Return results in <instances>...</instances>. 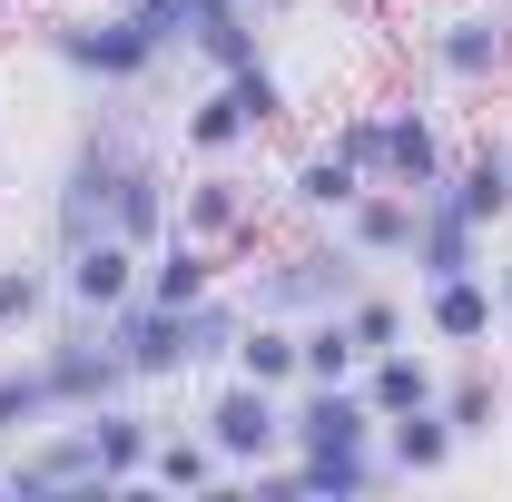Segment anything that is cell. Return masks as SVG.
I'll use <instances>...</instances> for the list:
<instances>
[{"label":"cell","mask_w":512,"mask_h":502,"mask_svg":"<svg viewBox=\"0 0 512 502\" xmlns=\"http://www.w3.org/2000/svg\"><path fill=\"white\" fill-rule=\"evenodd\" d=\"M30 40H40V60L60 69L69 89H89V99H128V89H148V79L168 69V50L138 30L128 0H60Z\"/></svg>","instance_id":"6da1fadb"},{"label":"cell","mask_w":512,"mask_h":502,"mask_svg":"<svg viewBox=\"0 0 512 502\" xmlns=\"http://www.w3.org/2000/svg\"><path fill=\"white\" fill-rule=\"evenodd\" d=\"M365 276H375V266L345 247L335 227H306L296 247H256L247 266H237V296H247L256 315H286V325H306V315L345 306Z\"/></svg>","instance_id":"7a4b0ae2"},{"label":"cell","mask_w":512,"mask_h":502,"mask_svg":"<svg viewBox=\"0 0 512 502\" xmlns=\"http://www.w3.org/2000/svg\"><path fill=\"white\" fill-rule=\"evenodd\" d=\"M128 158H138V119L128 109H99V119L69 128L60 178H50V247H79V237L109 227V197H119Z\"/></svg>","instance_id":"3957f363"},{"label":"cell","mask_w":512,"mask_h":502,"mask_svg":"<svg viewBox=\"0 0 512 502\" xmlns=\"http://www.w3.org/2000/svg\"><path fill=\"white\" fill-rule=\"evenodd\" d=\"M128 10H138V30H148L168 60H197L207 79L266 60V10H256V0H128Z\"/></svg>","instance_id":"277c9868"},{"label":"cell","mask_w":512,"mask_h":502,"mask_svg":"<svg viewBox=\"0 0 512 502\" xmlns=\"http://www.w3.org/2000/svg\"><path fill=\"white\" fill-rule=\"evenodd\" d=\"M414 50H424V69H434V89L483 99V89L512 79V10L503 0H444V10L414 30Z\"/></svg>","instance_id":"5b68a950"},{"label":"cell","mask_w":512,"mask_h":502,"mask_svg":"<svg viewBox=\"0 0 512 502\" xmlns=\"http://www.w3.org/2000/svg\"><path fill=\"white\" fill-rule=\"evenodd\" d=\"M0 483H10V502H109L99 443H89L79 414H50L40 434L0 443Z\"/></svg>","instance_id":"8992f818"},{"label":"cell","mask_w":512,"mask_h":502,"mask_svg":"<svg viewBox=\"0 0 512 502\" xmlns=\"http://www.w3.org/2000/svg\"><path fill=\"white\" fill-rule=\"evenodd\" d=\"M40 365H50V384H60V404L69 414H89V404H109V394H138L128 384V355H119V335H109V315H79V306H60L40 335Z\"/></svg>","instance_id":"52a82bcc"},{"label":"cell","mask_w":512,"mask_h":502,"mask_svg":"<svg viewBox=\"0 0 512 502\" xmlns=\"http://www.w3.org/2000/svg\"><path fill=\"white\" fill-rule=\"evenodd\" d=\"M197 434L217 443L227 473H256V463L286 453V394H276V384H247V375H207V394H197Z\"/></svg>","instance_id":"ba28073f"},{"label":"cell","mask_w":512,"mask_h":502,"mask_svg":"<svg viewBox=\"0 0 512 502\" xmlns=\"http://www.w3.org/2000/svg\"><path fill=\"white\" fill-rule=\"evenodd\" d=\"M266 207H276V188H256L237 158H207V168H188V178H178V227H188V237H207V247H227L237 266L256 256Z\"/></svg>","instance_id":"9c48e42d"},{"label":"cell","mask_w":512,"mask_h":502,"mask_svg":"<svg viewBox=\"0 0 512 502\" xmlns=\"http://www.w3.org/2000/svg\"><path fill=\"white\" fill-rule=\"evenodd\" d=\"M384 443V414L365 404V384H296L286 394V453L316 463V453H365Z\"/></svg>","instance_id":"30bf717a"},{"label":"cell","mask_w":512,"mask_h":502,"mask_svg":"<svg viewBox=\"0 0 512 502\" xmlns=\"http://www.w3.org/2000/svg\"><path fill=\"white\" fill-rule=\"evenodd\" d=\"M384 188H404V197H434L453 178V128H444V109L434 99H384V168H375Z\"/></svg>","instance_id":"8fae6325"},{"label":"cell","mask_w":512,"mask_h":502,"mask_svg":"<svg viewBox=\"0 0 512 502\" xmlns=\"http://www.w3.org/2000/svg\"><path fill=\"white\" fill-rule=\"evenodd\" d=\"M414 335H424L434 355H493V335H503L493 276L473 266V276H434V286H414Z\"/></svg>","instance_id":"7c38bea8"},{"label":"cell","mask_w":512,"mask_h":502,"mask_svg":"<svg viewBox=\"0 0 512 502\" xmlns=\"http://www.w3.org/2000/svg\"><path fill=\"white\" fill-rule=\"evenodd\" d=\"M109 335H119V355H128V384H138V394H168V384H188V306L128 296V306L109 315Z\"/></svg>","instance_id":"4fadbf2b"},{"label":"cell","mask_w":512,"mask_h":502,"mask_svg":"<svg viewBox=\"0 0 512 502\" xmlns=\"http://www.w3.org/2000/svg\"><path fill=\"white\" fill-rule=\"evenodd\" d=\"M138 276H148V256L128 247V237H79V247H60V306L79 315H119L128 296H138Z\"/></svg>","instance_id":"5bb4252c"},{"label":"cell","mask_w":512,"mask_h":502,"mask_svg":"<svg viewBox=\"0 0 512 502\" xmlns=\"http://www.w3.org/2000/svg\"><path fill=\"white\" fill-rule=\"evenodd\" d=\"M79 424H89V443H99L109 493H148V453H158V434H168V414H148V394H109V404H89Z\"/></svg>","instance_id":"9a60e30c"},{"label":"cell","mask_w":512,"mask_h":502,"mask_svg":"<svg viewBox=\"0 0 512 502\" xmlns=\"http://www.w3.org/2000/svg\"><path fill=\"white\" fill-rule=\"evenodd\" d=\"M473 266H493V237H483L444 188L414 197V247H404V276H414V286H434V276H473Z\"/></svg>","instance_id":"2e32d148"},{"label":"cell","mask_w":512,"mask_h":502,"mask_svg":"<svg viewBox=\"0 0 512 502\" xmlns=\"http://www.w3.org/2000/svg\"><path fill=\"white\" fill-rule=\"evenodd\" d=\"M168 227H178V168H168V148H158V138H138L119 197H109V237H128V247L148 256Z\"/></svg>","instance_id":"e0dca14e"},{"label":"cell","mask_w":512,"mask_h":502,"mask_svg":"<svg viewBox=\"0 0 512 502\" xmlns=\"http://www.w3.org/2000/svg\"><path fill=\"white\" fill-rule=\"evenodd\" d=\"M444 197L483 227V237H503L512 227V138H453V178H444Z\"/></svg>","instance_id":"ac0fdd59"},{"label":"cell","mask_w":512,"mask_h":502,"mask_svg":"<svg viewBox=\"0 0 512 502\" xmlns=\"http://www.w3.org/2000/svg\"><path fill=\"white\" fill-rule=\"evenodd\" d=\"M335 237L365 256L375 276H404V247H414V197L384 188V178H365V188H355V207L335 217Z\"/></svg>","instance_id":"d6986e66"},{"label":"cell","mask_w":512,"mask_h":502,"mask_svg":"<svg viewBox=\"0 0 512 502\" xmlns=\"http://www.w3.org/2000/svg\"><path fill=\"white\" fill-rule=\"evenodd\" d=\"M237 276V256L207 247V237H188V227H168L158 247H148V276H138V296H158V306H197V296H217Z\"/></svg>","instance_id":"ffe728a7"},{"label":"cell","mask_w":512,"mask_h":502,"mask_svg":"<svg viewBox=\"0 0 512 502\" xmlns=\"http://www.w3.org/2000/svg\"><path fill=\"white\" fill-rule=\"evenodd\" d=\"M434 404H444V424L463 443H493L512 424V384H503L493 355H444V394H434Z\"/></svg>","instance_id":"44dd1931"},{"label":"cell","mask_w":512,"mask_h":502,"mask_svg":"<svg viewBox=\"0 0 512 502\" xmlns=\"http://www.w3.org/2000/svg\"><path fill=\"white\" fill-rule=\"evenodd\" d=\"M355 188H365V168H345V158L316 138V148H296V168L276 178V207H286L296 227H335V217L355 207Z\"/></svg>","instance_id":"7402d4cb"},{"label":"cell","mask_w":512,"mask_h":502,"mask_svg":"<svg viewBox=\"0 0 512 502\" xmlns=\"http://www.w3.org/2000/svg\"><path fill=\"white\" fill-rule=\"evenodd\" d=\"M384 463H394V483H444L453 463H463V434L444 424V404L384 414Z\"/></svg>","instance_id":"603a6c76"},{"label":"cell","mask_w":512,"mask_h":502,"mask_svg":"<svg viewBox=\"0 0 512 502\" xmlns=\"http://www.w3.org/2000/svg\"><path fill=\"white\" fill-rule=\"evenodd\" d=\"M365 404L375 414H414V404H434L444 394V355L424 345V335H404V345H384V355H365Z\"/></svg>","instance_id":"cb8c5ba5"},{"label":"cell","mask_w":512,"mask_h":502,"mask_svg":"<svg viewBox=\"0 0 512 502\" xmlns=\"http://www.w3.org/2000/svg\"><path fill=\"white\" fill-rule=\"evenodd\" d=\"M247 148H256L247 109L227 99V79H207L188 109H178V158H188V168H207V158H247Z\"/></svg>","instance_id":"d4e9b609"},{"label":"cell","mask_w":512,"mask_h":502,"mask_svg":"<svg viewBox=\"0 0 512 502\" xmlns=\"http://www.w3.org/2000/svg\"><path fill=\"white\" fill-rule=\"evenodd\" d=\"M237 335H247V296H237V276H227L217 296L188 306V384L227 375V365H237Z\"/></svg>","instance_id":"484cf974"},{"label":"cell","mask_w":512,"mask_h":502,"mask_svg":"<svg viewBox=\"0 0 512 502\" xmlns=\"http://www.w3.org/2000/svg\"><path fill=\"white\" fill-rule=\"evenodd\" d=\"M60 315V256H0V335H40Z\"/></svg>","instance_id":"4316f807"},{"label":"cell","mask_w":512,"mask_h":502,"mask_svg":"<svg viewBox=\"0 0 512 502\" xmlns=\"http://www.w3.org/2000/svg\"><path fill=\"white\" fill-rule=\"evenodd\" d=\"M50 414H69L60 384H50V365H40V345H20V355H0V443L40 434Z\"/></svg>","instance_id":"83f0119b"},{"label":"cell","mask_w":512,"mask_h":502,"mask_svg":"<svg viewBox=\"0 0 512 502\" xmlns=\"http://www.w3.org/2000/svg\"><path fill=\"white\" fill-rule=\"evenodd\" d=\"M217 483H227V463H217V443L197 434V414L188 424H168V434H158V453H148V493H217Z\"/></svg>","instance_id":"f1b7e54d"},{"label":"cell","mask_w":512,"mask_h":502,"mask_svg":"<svg viewBox=\"0 0 512 502\" xmlns=\"http://www.w3.org/2000/svg\"><path fill=\"white\" fill-rule=\"evenodd\" d=\"M365 493H394V463H384V443L296 463V502H365Z\"/></svg>","instance_id":"f546056e"},{"label":"cell","mask_w":512,"mask_h":502,"mask_svg":"<svg viewBox=\"0 0 512 502\" xmlns=\"http://www.w3.org/2000/svg\"><path fill=\"white\" fill-rule=\"evenodd\" d=\"M227 375H247V384H276V394H296V384H306L296 325H286V315H256V306H247V335H237V365H227Z\"/></svg>","instance_id":"4dcf8cb0"},{"label":"cell","mask_w":512,"mask_h":502,"mask_svg":"<svg viewBox=\"0 0 512 502\" xmlns=\"http://www.w3.org/2000/svg\"><path fill=\"white\" fill-rule=\"evenodd\" d=\"M296 355H306V384H355V375H365V345H355L345 306L306 315V325H296Z\"/></svg>","instance_id":"1f68e13d"},{"label":"cell","mask_w":512,"mask_h":502,"mask_svg":"<svg viewBox=\"0 0 512 502\" xmlns=\"http://www.w3.org/2000/svg\"><path fill=\"white\" fill-rule=\"evenodd\" d=\"M227 99L247 109V128H256V138H276V128L296 119V89H286V69H276V60H247V69H227Z\"/></svg>","instance_id":"d6a6232c"},{"label":"cell","mask_w":512,"mask_h":502,"mask_svg":"<svg viewBox=\"0 0 512 502\" xmlns=\"http://www.w3.org/2000/svg\"><path fill=\"white\" fill-rule=\"evenodd\" d=\"M345 325H355V345H365V355H384V345H404V335H414V306H404L384 276H365V286L345 296Z\"/></svg>","instance_id":"836d02e7"},{"label":"cell","mask_w":512,"mask_h":502,"mask_svg":"<svg viewBox=\"0 0 512 502\" xmlns=\"http://www.w3.org/2000/svg\"><path fill=\"white\" fill-rule=\"evenodd\" d=\"M325 148H335L345 168H365V178H375V168H384V99H365V109H335Z\"/></svg>","instance_id":"e575fe53"},{"label":"cell","mask_w":512,"mask_h":502,"mask_svg":"<svg viewBox=\"0 0 512 502\" xmlns=\"http://www.w3.org/2000/svg\"><path fill=\"white\" fill-rule=\"evenodd\" d=\"M483 276H493V306H503V335H512V237L493 247V266H483Z\"/></svg>","instance_id":"d590c367"},{"label":"cell","mask_w":512,"mask_h":502,"mask_svg":"<svg viewBox=\"0 0 512 502\" xmlns=\"http://www.w3.org/2000/svg\"><path fill=\"white\" fill-rule=\"evenodd\" d=\"M10 20H20V0H0V40H10Z\"/></svg>","instance_id":"8d00e7d4"},{"label":"cell","mask_w":512,"mask_h":502,"mask_svg":"<svg viewBox=\"0 0 512 502\" xmlns=\"http://www.w3.org/2000/svg\"><path fill=\"white\" fill-rule=\"evenodd\" d=\"M256 10H266V20H276V10H296V0H256Z\"/></svg>","instance_id":"74e56055"},{"label":"cell","mask_w":512,"mask_h":502,"mask_svg":"<svg viewBox=\"0 0 512 502\" xmlns=\"http://www.w3.org/2000/svg\"><path fill=\"white\" fill-rule=\"evenodd\" d=\"M0 188H10V168H0Z\"/></svg>","instance_id":"f35d334b"}]
</instances>
